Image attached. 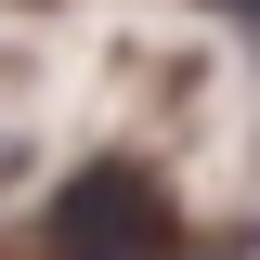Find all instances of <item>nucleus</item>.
Segmentation results:
<instances>
[{"instance_id": "1", "label": "nucleus", "mask_w": 260, "mask_h": 260, "mask_svg": "<svg viewBox=\"0 0 260 260\" xmlns=\"http://www.w3.org/2000/svg\"><path fill=\"white\" fill-rule=\"evenodd\" d=\"M52 260H169V195L130 156H91L52 182Z\"/></svg>"}]
</instances>
